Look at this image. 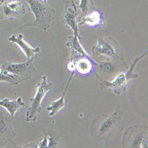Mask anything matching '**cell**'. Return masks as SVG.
<instances>
[{"instance_id":"obj_1","label":"cell","mask_w":148,"mask_h":148,"mask_svg":"<svg viewBox=\"0 0 148 148\" xmlns=\"http://www.w3.org/2000/svg\"><path fill=\"white\" fill-rule=\"evenodd\" d=\"M124 113L120 104H118L112 114H101L96 116L92 121L90 134L93 139L99 142H108L117 131L125 126Z\"/></svg>"},{"instance_id":"obj_2","label":"cell","mask_w":148,"mask_h":148,"mask_svg":"<svg viewBox=\"0 0 148 148\" xmlns=\"http://www.w3.org/2000/svg\"><path fill=\"white\" fill-rule=\"evenodd\" d=\"M147 50L140 56H137L133 60L132 64L126 71L119 73L112 80L107 81L100 77H96L97 79L100 81L99 85L100 89L104 90L109 88L112 90L114 94L117 96L124 94L126 91L130 81L138 78L139 74L134 72L135 67L147 55Z\"/></svg>"},{"instance_id":"obj_3","label":"cell","mask_w":148,"mask_h":148,"mask_svg":"<svg viewBox=\"0 0 148 148\" xmlns=\"http://www.w3.org/2000/svg\"><path fill=\"white\" fill-rule=\"evenodd\" d=\"M27 3L30 11L34 16V21L23 24L20 27H37L46 31L50 28L53 21L56 11L55 9L49 7L47 3L41 0H25Z\"/></svg>"},{"instance_id":"obj_4","label":"cell","mask_w":148,"mask_h":148,"mask_svg":"<svg viewBox=\"0 0 148 148\" xmlns=\"http://www.w3.org/2000/svg\"><path fill=\"white\" fill-rule=\"evenodd\" d=\"M53 87V83L47 81V76L43 75L36 88L35 95L29 98L30 106L26 112V121H35L37 120L38 114L42 112V104L44 98Z\"/></svg>"},{"instance_id":"obj_5","label":"cell","mask_w":148,"mask_h":148,"mask_svg":"<svg viewBox=\"0 0 148 148\" xmlns=\"http://www.w3.org/2000/svg\"><path fill=\"white\" fill-rule=\"evenodd\" d=\"M91 51L94 56H104L106 59L112 60H125L118 42L111 36L98 37Z\"/></svg>"},{"instance_id":"obj_6","label":"cell","mask_w":148,"mask_h":148,"mask_svg":"<svg viewBox=\"0 0 148 148\" xmlns=\"http://www.w3.org/2000/svg\"><path fill=\"white\" fill-rule=\"evenodd\" d=\"M147 142L148 127L146 125L132 126L126 129L123 134V147H147Z\"/></svg>"},{"instance_id":"obj_7","label":"cell","mask_w":148,"mask_h":148,"mask_svg":"<svg viewBox=\"0 0 148 148\" xmlns=\"http://www.w3.org/2000/svg\"><path fill=\"white\" fill-rule=\"evenodd\" d=\"M95 77H110L109 80L113 79L120 72L126 71L128 66L125 60H116L109 59L101 61L92 59Z\"/></svg>"},{"instance_id":"obj_8","label":"cell","mask_w":148,"mask_h":148,"mask_svg":"<svg viewBox=\"0 0 148 148\" xmlns=\"http://www.w3.org/2000/svg\"><path fill=\"white\" fill-rule=\"evenodd\" d=\"M13 117L0 109V146L5 147H20L13 140L17 133L13 129Z\"/></svg>"},{"instance_id":"obj_9","label":"cell","mask_w":148,"mask_h":148,"mask_svg":"<svg viewBox=\"0 0 148 148\" xmlns=\"http://www.w3.org/2000/svg\"><path fill=\"white\" fill-rule=\"evenodd\" d=\"M0 68L10 73L23 78L25 81L30 79L35 71L34 58L29 59L24 62L17 64L4 61L1 63Z\"/></svg>"},{"instance_id":"obj_10","label":"cell","mask_w":148,"mask_h":148,"mask_svg":"<svg viewBox=\"0 0 148 148\" xmlns=\"http://www.w3.org/2000/svg\"><path fill=\"white\" fill-rule=\"evenodd\" d=\"M63 1L65 8L62 14L61 20L65 26L72 30L73 34L79 36L77 7L68 0H64Z\"/></svg>"},{"instance_id":"obj_11","label":"cell","mask_w":148,"mask_h":148,"mask_svg":"<svg viewBox=\"0 0 148 148\" xmlns=\"http://www.w3.org/2000/svg\"><path fill=\"white\" fill-rule=\"evenodd\" d=\"M43 138L34 143H29L20 147H61V134L51 128H45L43 130Z\"/></svg>"},{"instance_id":"obj_12","label":"cell","mask_w":148,"mask_h":148,"mask_svg":"<svg viewBox=\"0 0 148 148\" xmlns=\"http://www.w3.org/2000/svg\"><path fill=\"white\" fill-rule=\"evenodd\" d=\"M78 25L87 26L91 28L103 27L106 26L107 21L102 12L93 8L82 16L78 17Z\"/></svg>"},{"instance_id":"obj_13","label":"cell","mask_w":148,"mask_h":148,"mask_svg":"<svg viewBox=\"0 0 148 148\" xmlns=\"http://www.w3.org/2000/svg\"><path fill=\"white\" fill-rule=\"evenodd\" d=\"M1 7L4 19L13 20L22 17L26 12V7L21 0H10Z\"/></svg>"},{"instance_id":"obj_14","label":"cell","mask_w":148,"mask_h":148,"mask_svg":"<svg viewBox=\"0 0 148 148\" xmlns=\"http://www.w3.org/2000/svg\"><path fill=\"white\" fill-rule=\"evenodd\" d=\"M8 40L11 43L16 44L28 59L34 58L36 54L40 53L41 51L39 47H33L29 44L24 40V36L22 34H12L11 36L9 37Z\"/></svg>"},{"instance_id":"obj_15","label":"cell","mask_w":148,"mask_h":148,"mask_svg":"<svg viewBox=\"0 0 148 148\" xmlns=\"http://www.w3.org/2000/svg\"><path fill=\"white\" fill-rule=\"evenodd\" d=\"M65 45L70 49V58H79L82 56L91 58L82 46L80 36L73 34L69 36Z\"/></svg>"},{"instance_id":"obj_16","label":"cell","mask_w":148,"mask_h":148,"mask_svg":"<svg viewBox=\"0 0 148 148\" xmlns=\"http://www.w3.org/2000/svg\"><path fill=\"white\" fill-rule=\"evenodd\" d=\"M75 73V72H72L71 75L68 79V81L67 82L66 85L65 87V88L62 93V95L59 98V99L53 101L51 103V105L49 106L46 107V111L48 112V116L49 117H53L58 113H59L60 110H62L64 107L66 106V102H65V96L66 92L68 91V89L69 87V85L71 82L72 80V78L73 77V75Z\"/></svg>"},{"instance_id":"obj_17","label":"cell","mask_w":148,"mask_h":148,"mask_svg":"<svg viewBox=\"0 0 148 148\" xmlns=\"http://www.w3.org/2000/svg\"><path fill=\"white\" fill-rule=\"evenodd\" d=\"M24 106L25 103L23 101L21 97H18L16 100H11L10 98L0 100V106L5 109L12 117H14L18 111Z\"/></svg>"},{"instance_id":"obj_18","label":"cell","mask_w":148,"mask_h":148,"mask_svg":"<svg viewBox=\"0 0 148 148\" xmlns=\"http://www.w3.org/2000/svg\"><path fill=\"white\" fill-rule=\"evenodd\" d=\"M92 58L82 56L78 58L75 63V71L82 75H87L94 69Z\"/></svg>"},{"instance_id":"obj_19","label":"cell","mask_w":148,"mask_h":148,"mask_svg":"<svg viewBox=\"0 0 148 148\" xmlns=\"http://www.w3.org/2000/svg\"><path fill=\"white\" fill-rule=\"evenodd\" d=\"M23 81H25L23 78L10 73L0 68V82H5L13 85H17Z\"/></svg>"},{"instance_id":"obj_20","label":"cell","mask_w":148,"mask_h":148,"mask_svg":"<svg viewBox=\"0 0 148 148\" xmlns=\"http://www.w3.org/2000/svg\"><path fill=\"white\" fill-rule=\"evenodd\" d=\"M77 7L81 12V15H78V16H84L94 8L92 0H79Z\"/></svg>"},{"instance_id":"obj_21","label":"cell","mask_w":148,"mask_h":148,"mask_svg":"<svg viewBox=\"0 0 148 148\" xmlns=\"http://www.w3.org/2000/svg\"><path fill=\"white\" fill-rule=\"evenodd\" d=\"M8 1H10V0H0V7Z\"/></svg>"},{"instance_id":"obj_22","label":"cell","mask_w":148,"mask_h":148,"mask_svg":"<svg viewBox=\"0 0 148 148\" xmlns=\"http://www.w3.org/2000/svg\"><path fill=\"white\" fill-rule=\"evenodd\" d=\"M4 19V17H3V16H2V14L0 13V20H3Z\"/></svg>"},{"instance_id":"obj_23","label":"cell","mask_w":148,"mask_h":148,"mask_svg":"<svg viewBox=\"0 0 148 148\" xmlns=\"http://www.w3.org/2000/svg\"><path fill=\"white\" fill-rule=\"evenodd\" d=\"M71 3H72V4H73V5H76L75 1H74V0H71Z\"/></svg>"},{"instance_id":"obj_24","label":"cell","mask_w":148,"mask_h":148,"mask_svg":"<svg viewBox=\"0 0 148 148\" xmlns=\"http://www.w3.org/2000/svg\"><path fill=\"white\" fill-rule=\"evenodd\" d=\"M41 1H43V2H44V3H47V2L48 0H41Z\"/></svg>"}]
</instances>
